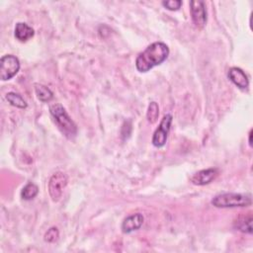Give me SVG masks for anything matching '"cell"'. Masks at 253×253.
Wrapping results in <instances>:
<instances>
[{
    "label": "cell",
    "instance_id": "1",
    "mask_svg": "<svg viewBox=\"0 0 253 253\" xmlns=\"http://www.w3.org/2000/svg\"><path fill=\"white\" fill-rule=\"evenodd\" d=\"M169 47L162 42H155L149 44L135 59V67L139 72H147L154 66L160 65L167 59Z\"/></svg>",
    "mask_w": 253,
    "mask_h": 253
},
{
    "label": "cell",
    "instance_id": "2",
    "mask_svg": "<svg viewBox=\"0 0 253 253\" xmlns=\"http://www.w3.org/2000/svg\"><path fill=\"white\" fill-rule=\"evenodd\" d=\"M49 113L55 123V125L58 126V128L61 130V132L68 138H73L77 133V126L71 120L69 115L67 114L66 110L61 104H52L49 106Z\"/></svg>",
    "mask_w": 253,
    "mask_h": 253
},
{
    "label": "cell",
    "instance_id": "3",
    "mask_svg": "<svg viewBox=\"0 0 253 253\" xmlns=\"http://www.w3.org/2000/svg\"><path fill=\"white\" fill-rule=\"evenodd\" d=\"M251 204V196L240 193H222L211 200V205L215 208H243Z\"/></svg>",
    "mask_w": 253,
    "mask_h": 253
},
{
    "label": "cell",
    "instance_id": "4",
    "mask_svg": "<svg viewBox=\"0 0 253 253\" xmlns=\"http://www.w3.org/2000/svg\"><path fill=\"white\" fill-rule=\"evenodd\" d=\"M68 178L63 172H55L48 180V194L53 202H57L61 199L63 191L67 186Z\"/></svg>",
    "mask_w": 253,
    "mask_h": 253
},
{
    "label": "cell",
    "instance_id": "5",
    "mask_svg": "<svg viewBox=\"0 0 253 253\" xmlns=\"http://www.w3.org/2000/svg\"><path fill=\"white\" fill-rule=\"evenodd\" d=\"M20 70V61L13 54L3 55L0 59V77L6 81L13 78Z\"/></svg>",
    "mask_w": 253,
    "mask_h": 253
},
{
    "label": "cell",
    "instance_id": "6",
    "mask_svg": "<svg viewBox=\"0 0 253 253\" xmlns=\"http://www.w3.org/2000/svg\"><path fill=\"white\" fill-rule=\"evenodd\" d=\"M173 117L171 114H166L163 116L158 127L155 129L152 136V144L155 147H162L165 145L172 124Z\"/></svg>",
    "mask_w": 253,
    "mask_h": 253
},
{
    "label": "cell",
    "instance_id": "7",
    "mask_svg": "<svg viewBox=\"0 0 253 253\" xmlns=\"http://www.w3.org/2000/svg\"><path fill=\"white\" fill-rule=\"evenodd\" d=\"M192 21L198 28H203L207 23V9L204 1L193 0L190 2Z\"/></svg>",
    "mask_w": 253,
    "mask_h": 253
},
{
    "label": "cell",
    "instance_id": "8",
    "mask_svg": "<svg viewBox=\"0 0 253 253\" xmlns=\"http://www.w3.org/2000/svg\"><path fill=\"white\" fill-rule=\"evenodd\" d=\"M218 175V169L217 168H208V169H203L191 177L190 181L197 186H205L212 182Z\"/></svg>",
    "mask_w": 253,
    "mask_h": 253
},
{
    "label": "cell",
    "instance_id": "9",
    "mask_svg": "<svg viewBox=\"0 0 253 253\" xmlns=\"http://www.w3.org/2000/svg\"><path fill=\"white\" fill-rule=\"evenodd\" d=\"M144 217L141 213L136 212L126 216L122 223V230L124 233H130L141 227Z\"/></svg>",
    "mask_w": 253,
    "mask_h": 253
},
{
    "label": "cell",
    "instance_id": "10",
    "mask_svg": "<svg viewBox=\"0 0 253 253\" xmlns=\"http://www.w3.org/2000/svg\"><path fill=\"white\" fill-rule=\"evenodd\" d=\"M228 78L240 89H247L249 86V80L247 75L239 67H231L228 70Z\"/></svg>",
    "mask_w": 253,
    "mask_h": 253
},
{
    "label": "cell",
    "instance_id": "11",
    "mask_svg": "<svg viewBox=\"0 0 253 253\" xmlns=\"http://www.w3.org/2000/svg\"><path fill=\"white\" fill-rule=\"evenodd\" d=\"M252 214L251 212H248V213H242L240 214L235 220H234V223H233V226L241 231V232H244V233H249L251 234L252 233Z\"/></svg>",
    "mask_w": 253,
    "mask_h": 253
},
{
    "label": "cell",
    "instance_id": "12",
    "mask_svg": "<svg viewBox=\"0 0 253 253\" xmlns=\"http://www.w3.org/2000/svg\"><path fill=\"white\" fill-rule=\"evenodd\" d=\"M15 38L20 42H27L35 35V31L28 24L19 22L15 26Z\"/></svg>",
    "mask_w": 253,
    "mask_h": 253
},
{
    "label": "cell",
    "instance_id": "13",
    "mask_svg": "<svg viewBox=\"0 0 253 253\" xmlns=\"http://www.w3.org/2000/svg\"><path fill=\"white\" fill-rule=\"evenodd\" d=\"M35 92L38 99L43 103L49 102L53 98L52 91L42 84H35Z\"/></svg>",
    "mask_w": 253,
    "mask_h": 253
},
{
    "label": "cell",
    "instance_id": "14",
    "mask_svg": "<svg viewBox=\"0 0 253 253\" xmlns=\"http://www.w3.org/2000/svg\"><path fill=\"white\" fill-rule=\"evenodd\" d=\"M6 100L14 107L16 108H19V109H25L27 108L28 104L27 102L24 100V98L20 95V94H17L15 92H9L6 94Z\"/></svg>",
    "mask_w": 253,
    "mask_h": 253
},
{
    "label": "cell",
    "instance_id": "15",
    "mask_svg": "<svg viewBox=\"0 0 253 253\" xmlns=\"http://www.w3.org/2000/svg\"><path fill=\"white\" fill-rule=\"evenodd\" d=\"M39 193V188L36 184L30 182L28 183L26 186H24V188L21 191V197L23 200L26 201H30L33 200Z\"/></svg>",
    "mask_w": 253,
    "mask_h": 253
},
{
    "label": "cell",
    "instance_id": "16",
    "mask_svg": "<svg viewBox=\"0 0 253 253\" xmlns=\"http://www.w3.org/2000/svg\"><path fill=\"white\" fill-rule=\"evenodd\" d=\"M159 116V107L156 102H151L148 105V109L146 112V119L150 124H154Z\"/></svg>",
    "mask_w": 253,
    "mask_h": 253
},
{
    "label": "cell",
    "instance_id": "17",
    "mask_svg": "<svg viewBox=\"0 0 253 253\" xmlns=\"http://www.w3.org/2000/svg\"><path fill=\"white\" fill-rule=\"evenodd\" d=\"M58 236H59V232H58L57 228H56V227H50V228L45 232V234H44V240H45L46 242L51 243V242L56 241L57 238H58Z\"/></svg>",
    "mask_w": 253,
    "mask_h": 253
},
{
    "label": "cell",
    "instance_id": "18",
    "mask_svg": "<svg viewBox=\"0 0 253 253\" xmlns=\"http://www.w3.org/2000/svg\"><path fill=\"white\" fill-rule=\"evenodd\" d=\"M162 5L170 11H177L182 5V1H180V0H167V1H163Z\"/></svg>",
    "mask_w": 253,
    "mask_h": 253
},
{
    "label": "cell",
    "instance_id": "19",
    "mask_svg": "<svg viewBox=\"0 0 253 253\" xmlns=\"http://www.w3.org/2000/svg\"><path fill=\"white\" fill-rule=\"evenodd\" d=\"M249 145L252 146V129L249 131Z\"/></svg>",
    "mask_w": 253,
    "mask_h": 253
}]
</instances>
